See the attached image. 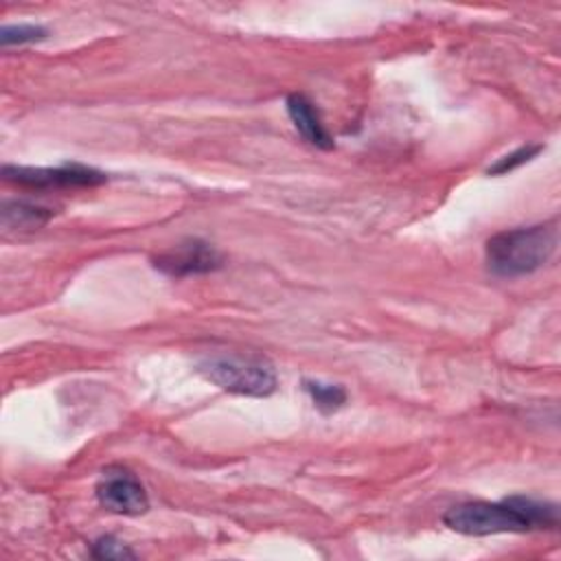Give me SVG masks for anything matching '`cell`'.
Instances as JSON below:
<instances>
[{
	"label": "cell",
	"instance_id": "1",
	"mask_svg": "<svg viewBox=\"0 0 561 561\" xmlns=\"http://www.w3.org/2000/svg\"><path fill=\"white\" fill-rule=\"evenodd\" d=\"M443 522L460 535L484 537L500 533H526L533 528H554L559 515L554 504L513 495L502 502L456 504L443 515Z\"/></svg>",
	"mask_w": 561,
	"mask_h": 561
},
{
	"label": "cell",
	"instance_id": "2",
	"mask_svg": "<svg viewBox=\"0 0 561 561\" xmlns=\"http://www.w3.org/2000/svg\"><path fill=\"white\" fill-rule=\"evenodd\" d=\"M557 250V228L539 224L497 232L486 241V265L495 276L515 278L539 270Z\"/></svg>",
	"mask_w": 561,
	"mask_h": 561
},
{
	"label": "cell",
	"instance_id": "3",
	"mask_svg": "<svg viewBox=\"0 0 561 561\" xmlns=\"http://www.w3.org/2000/svg\"><path fill=\"white\" fill-rule=\"evenodd\" d=\"M197 370L221 390L234 394L267 397L276 390L274 366L256 355H210L199 362Z\"/></svg>",
	"mask_w": 561,
	"mask_h": 561
},
{
	"label": "cell",
	"instance_id": "4",
	"mask_svg": "<svg viewBox=\"0 0 561 561\" xmlns=\"http://www.w3.org/2000/svg\"><path fill=\"white\" fill-rule=\"evenodd\" d=\"M4 180L26 186V188H85L99 186L107 178L105 173L83 167V164H61V167H11L2 169Z\"/></svg>",
	"mask_w": 561,
	"mask_h": 561
},
{
	"label": "cell",
	"instance_id": "5",
	"mask_svg": "<svg viewBox=\"0 0 561 561\" xmlns=\"http://www.w3.org/2000/svg\"><path fill=\"white\" fill-rule=\"evenodd\" d=\"M99 504L116 515H140L149 508V497L140 480L125 469H105L96 484Z\"/></svg>",
	"mask_w": 561,
	"mask_h": 561
},
{
	"label": "cell",
	"instance_id": "6",
	"mask_svg": "<svg viewBox=\"0 0 561 561\" xmlns=\"http://www.w3.org/2000/svg\"><path fill=\"white\" fill-rule=\"evenodd\" d=\"M221 263H224L221 254L210 243L199 239H186L153 259L156 270L175 278L208 274L219 270Z\"/></svg>",
	"mask_w": 561,
	"mask_h": 561
},
{
	"label": "cell",
	"instance_id": "7",
	"mask_svg": "<svg viewBox=\"0 0 561 561\" xmlns=\"http://www.w3.org/2000/svg\"><path fill=\"white\" fill-rule=\"evenodd\" d=\"M287 114L298 129V134L318 149H333V138L329 136L316 105L305 94L287 96Z\"/></svg>",
	"mask_w": 561,
	"mask_h": 561
},
{
	"label": "cell",
	"instance_id": "8",
	"mask_svg": "<svg viewBox=\"0 0 561 561\" xmlns=\"http://www.w3.org/2000/svg\"><path fill=\"white\" fill-rule=\"evenodd\" d=\"M53 217V210L33 202L13 199L2 204V228L7 230H37Z\"/></svg>",
	"mask_w": 561,
	"mask_h": 561
},
{
	"label": "cell",
	"instance_id": "9",
	"mask_svg": "<svg viewBox=\"0 0 561 561\" xmlns=\"http://www.w3.org/2000/svg\"><path fill=\"white\" fill-rule=\"evenodd\" d=\"M305 392L311 397L313 405L324 412L331 414L335 410H340L346 403V390L337 383H324V381H302Z\"/></svg>",
	"mask_w": 561,
	"mask_h": 561
},
{
	"label": "cell",
	"instance_id": "10",
	"mask_svg": "<svg viewBox=\"0 0 561 561\" xmlns=\"http://www.w3.org/2000/svg\"><path fill=\"white\" fill-rule=\"evenodd\" d=\"M48 35V31L39 24H4L0 31V42L2 46H13V44H33L39 42Z\"/></svg>",
	"mask_w": 561,
	"mask_h": 561
},
{
	"label": "cell",
	"instance_id": "11",
	"mask_svg": "<svg viewBox=\"0 0 561 561\" xmlns=\"http://www.w3.org/2000/svg\"><path fill=\"white\" fill-rule=\"evenodd\" d=\"M541 151V145H526V147H519L506 156H502L493 167H489V175H504L522 164H526L528 160H533L537 153Z\"/></svg>",
	"mask_w": 561,
	"mask_h": 561
},
{
	"label": "cell",
	"instance_id": "12",
	"mask_svg": "<svg viewBox=\"0 0 561 561\" xmlns=\"http://www.w3.org/2000/svg\"><path fill=\"white\" fill-rule=\"evenodd\" d=\"M92 557L94 559H112V561H123V559H134V550L127 548L123 541H118L112 535L99 537L96 541H92Z\"/></svg>",
	"mask_w": 561,
	"mask_h": 561
}]
</instances>
